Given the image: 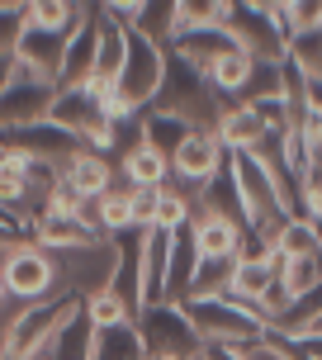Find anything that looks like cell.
<instances>
[{"instance_id":"obj_1","label":"cell","mask_w":322,"mask_h":360,"mask_svg":"<svg viewBox=\"0 0 322 360\" xmlns=\"http://www.w3.org/2000/svg\"><path fill=\"white\" fill-rule=\"evenodd\" d=\"M57 294H72V299H95V294H105L114 289V275H119V237H90L81 247H67V252H57Z\"/></svg>"},{"instance_id":"obj_2","label":"cell","mask_w":322,"mask_h":360,"mask_svg":"<svg viewBox=\"0 0 322 360\" xmlns=\"http://www.w3.org/2000/svg\"><path fill=\"white\" fill-rule=\"evenodd\" d=\"M76 313H81V299H72V294H53L43 304H24L5 346H0V360H43Z\"/></svg>"},{"instance_id":"obj_3","label":"cell","mask_w":322,"mask_h":360,"mask_svg":"<svg viewBox=\"0 0 322 360\" xmlns=\"http://www.w3.org/2000/svg\"><path fill=\"white\" fill-rule=\"evenodd\" d=\"M190 323L204 342H223V346H251L270 337L266 323H261V308L242 304V299H190L185 304Z\"/></svg>"},{"instance_id":"obj_4","label":"cell","mask_w":322,"mask_h":360,"mask_svg":"<svg viewBox=\"0 0 322 360\" xmlns=\"http://www.w3.org/2000/svg\"><path fill=\"white\" fill-rule=\"evenodd\" d=\"M138 332L152 360H195L204 337L195 332L185 304H152L138 313Z\"/></svg>"},{"instance_id":"obj_5","label":"cell","mask_w":322,"mask_h":360,"mask_svg":"<svg viewBox=\"0 0 322 360\" xmlns=\"http://www.w3.org/2000/svg\"><path fill=\"white\" fill-rule=\"evenodd\" d=\"M0 285H5V294L19 299V304H43V299H53L57 294L53 252H43L38 242H24V237H19V247L10 252V261L0 270Z\"/></svg>"},{"instance_id":"obj_6","label":"cell","mask_w":322,"mask_h":360,"mask_svg":"<svg viewBox=\"0 0 322 360\" xmlns=\"http://www.w3.org/2000/svg\"><path fill=\"white\" fill-rule=\"evenodd\" d=\"M53 100H57V86H43V81H34V76H24L15 67V86L0 95V133H19V128L48 124Z\"/></svg>"},{"instance_id":"obj_7","label":"cell","mask_w":322,"mask_h":360,"mask_svg":"<svg viewBox=\"0 0 322 360\" xmlns=\"http://www.w3.org/2000/svg\"><path fill=\"white\" fill-rule=\"evenodd\" d=\"M5 138V147L10 152H19V157H29V162H48V166H67L86 152V143L81 138H72L67 128L57 124H34V128H19V133H0Z\"/></svg>"},{"instance_id":"obj_8","label":"cell","mask_w":322,"mask_h":360,"mask_svg":"<svg viewBox=\"0 0 322 360\" xmlns=\"http://www.w3.org/2000/svg\"><path fill=\"white\" fill-rule=\"evenodd\" d=\"M95 53H100V5H86L81 24L67 38V57H62V81H57V90H90V81H95Z\"/></svg>"},{"instance_id":"obj_9","label":"cell","mask_w":322,"mask_h":360,"mask_svg":"<svg viewBox=\"0 0 322 360\" xmlns=\"http://www.w3.org/2000/svg\"><path fill=\"white\" fill-rule=\"evenodd\" d=\"M242 218L233 214H218L209 204H199L190 214V233H195V247L204 261H237V247H242Z\"/></svg>"},{"instance_id":"obj_10","label":"cell","mask_w":322,"mask_h":360,"mask_svg":"<svg viewBox=\"0 0 322 360\" xmlns=\"http://www.w3.org/2000/svg\"><path fill=\"white\" fill-rule=\"evenodd\" d=\"M119 180L133 185V190H157V185L171 180V157L147 143L143 128H138V138H133V143L119 147Z\"/></svg>"},{"instance_id":"obj_11","label":"cell","mask_w":322,"mask_h":360,"mask_svg":"<svg viewBox=\"0 0 322 360\" xmlns=\"http://www.w3.org/2000/svg\"><path fill=\"white\" fill-rule=\"evenodd\" d=\"M124 57H128V24H119V19L100 5V53H95V81H90L95 95H105V90L119 86Z\"/></svg>"},{"instance_id":"obj_12","label":"cell","mask_w":322,"mask_h":360,"mask_svg":"<svg viewBox=\"0 0 322 360\" xmlns=\"http://www.w3.org/2000/svg\"><path fill=\"white\" fill-rule=\"evenodd\" d=\"M62 57H67V38H53V34L29 29L24 43H19V53H15V67L24 76L43 81V86H57V81H62Z\"/></svg>"},{"instance_id":"obj_13","label":"cell","mask_w":322,"mask_h":360,"mask_svg":"<svg viewBox=\"0 0 322 360\" xmlns=\"http://www.w3.org/2000/svg\"><path fill=\"white\" fill-rule=\"evenodd\" d=\"M67 185H72L81 199H100L119 185V162H109L105 152H81L72 166H67Z\"/></svg>"},{"instance_id":"obj_14","label":"cell","mask_w":322,"mask_h":360,"mask_svg":"<svg viewBox=\"0 0 322 360\" xmlns=\"http://www.w3.org/2000/svg\"><path fill=\"white\" fill-rule=\"evenodd\" d=\"M195 270H199L195 233H190V228H180L176 242H171V266H166V304H185V299H190Z\"/></svg>"},{"instance_id":"obj_15","label":"cell","mask_w":322,"mask_h":360,"mask_svg":"<svg viewBox=\"0 0 322 360\" xmlns=\"http://www.w3.org/2000/svg\"><path fill=\"white\" fill-rule=\"evenodd\" d=\"M266 138H270L266 124H261L251 109H242V105H233L228 114H223V124H218V143H223V152H256Z\"/></svg>"},{"instance_id":"obj_16","label":"cell","mask_w":322,"mask_h":360,"mask_svg":"<svg viewBox=\"0 0 322 360\" xmlns=\"http://www.w3.org/2000/svg\"><path fill=\"white\" fill-rule=\"evenodd\" d=\"M90 360H152V356H147V346H143L138 323H124V327H105V332H95Z\"/></svg>"},{"instance_id":"obj_17","label":"cell","mask_w":322,"mask_h":360,"mask_svg":"<svg viewBox=\"0 0 322 360\" xmlns=\"http://www.w3.org/2000/svg\"><path fill=\"white\" fill-rule=\"evenodd\" d=\"M81 15H86V5H72V0H34L29 5V29L53 34V38H72Z\"/></svg>"},{"instance_id":"obj_18","label":"cell","mask_w":322,"mask_h":360,"mask_svg":"<svg viewBox=\"0 0 322 360\" xmlns=\"http://www.w3.org/2000/svg\"><path fill=\"white\" fill-rule=\"evenodd\" d=\"M204 76H209V86H214L223 100H233V105H237V95H242V86H247V76H251V57L242 53V48H233V53L218 57Z\"/></svg>"},{"instance_id":"obj_19","label":"cell","mask_w":322,"mask_h":360,"mask_svg":"<svg viewBox=\"0 0 322 360\" xmlns=\"http://www.w3.org/2000/svg\"><path fill=\"white\" fill-rule=\"evenodd\" d=\"M90 346H95V327H90L86 304H81V313L62 327V337L53 342V351H48L43 360H90Z\"/></svg>"},{"instance_id":"obj_20","label":"cell","mask_w":322,"mask_h":360,"mask_svg":"<svg viewBox=\"0 0 322 360\" xmlns=\"http://www.w3.org/2000/svg\"><path fill=\"white\" fill-rule=\"evenodd\" d=\"M100 223H105V237L138 233V228H133V185L119 180L109 195H100Z\"/></svg>"},{"instance_id":"obj_21","label":"cell","mask_w":322,"mask_h":360,"mask_svg":"<svg viewBox=\"0 0 322 360\" xmlns=\"http://www.w3.org/2000/svg\"><path fill=\"white\" fill-rule=\"evenodd\" d=\"M294 72L304 76L313 90H322V34H299L289 43V57H285Z\"/></svg>"},{"instance_id":"obj_22","label":"cell","mask_w":322,"mask_h":360,"mask_svg":"<svg viewBox=\"0 0 322 360\" xmlns=\"http://www.w3.org/2000/svg\"><path fill=\"white\" fill-rule=\"evenodd\" d=\"M285 256H313V252H322V228L318 223H308L304 214H294L285 223V233H280V242H275Z\"/></svg>"},{"instance_id":"obj_23","label":"cell","mask_w":322,"mask_h":360,"mask_svg":"<svg viewBox=\"0 0 322 360\" xmlns=\"http://www.w3.org/2000/svg\"><path fill=\"white\" fill-rule=\"evenodd\" d=\"M86 318L95 332H105V327H124V323H138L133 318V308L114 294V289H105V294H95V299H86Z\"/></svg>"},{"instance_id":"obj_24","label":"cell","mask_w":322,"mask_h":360,"mask_svg":"<svg viewBox=\"0 0 322 360\" xmlns=\"http://www.w3.org/2000/svg\"><path fill=\"white\" fill-rule=\"evenodd\" d=\"M29 34V5H0V57H15Z\"/></svg>"},{"instance_id":"obj_25","label":"cell","mask_w":322,"mask_h":360,"mask_svg":"<svg viewBox=\"0 0 322 360\" xmlns=\"http://www.w3.org/2000/svg\"><path fill=\"white\" fill-rule=\"evenodd\" d=\"M157 228H161V233H180V228H190V199L180 195L176 185H161V204H157Z\"/></svg>"},{"instance_id":"obj_26","label":"cell","mask_w":322,"mask_h":360,"mask_svg":"<svg viewBox=\"0 0 322 360\" xmlns=\"http://www.w3.org/2000/svg\"><path fill=\"white\" fill-rule=\"evenodd\" d=\"M289 19H294V38L299 34H322V0H294V5H289Z\"/></svg>"},{"instance_id":"obj_27","label":"cell","mask_w":322,"mask_h":360,"mask_svg":"<svg viewBox=\"0 0 322 360\" xmlns=\"http://www.w3.org/2000/svg\"><path fill=\"white\" fill-rule=\"evenodd\" d=\"M280 342L294 351V360H322V327H308L299 337H280Z\"/></svg>"},{"instance_id":"obj_28","label":"cell","mask_w":322,"mask_h":360,"mask_svg":"<svg viewBox=\"0 0 322 360\" xmlns=\"http://www.w3.org/2000/svg\"><path fill=\"white\" fill-rule=\"evenodd\" d=\"M242 360H294V351L280 337H261V342L242 346Z\"/></svg>"},{"instance_id":"obj_29","label":"cell","mask_w":322,"mask_h":360,"mask_svg":"<svg viewBox=\"0 0 322 360\" xmlns=\"http://www.w3.org/2000/svg\"><path fill=\"white\" fill-rule=\"evenodd\" d=\"M195 360H242V346H223V342H204Z\"/></svg>"},{"instance_id":"obj_30","label":"cell","mask_w":322,"mask_h":360,"mask_svg":"<svg viewBox=\"0 0 322 360\" xmlns=\"http://www.w3.org/2000/svg\"><path fill=\"white\" fill-rule=\"evenodd\" d=\"M15 86V57H0V95Z\"/></svg>"},{"instance_id":"obj_31","label":"cell","mask_w":322,"mask_h":360,"mask_svg":"<svg viewBox=\"0 0 322 360\" xmlns=\"http://www.w3.org/2000/svg\"><path fill=\"white\" fill-rule=\"evenodd\" d=\"M15 237H19V228L10 223V218H0V242H15Z\"/></svg>"},{"instance_id":"obj_32","label":"cell","mask_w":322,"mask_h":360,"mask_svg":"<svg viewBox=\"0 0 322 360\" xmlns=\"http://www.w3.org/2000/svg\"><path fill=\"white\" fill-rule=\"evenodd\" d=\"M5 157H10V147H5V138H0V166H5Z\"/></svg>"},{"instance_id":"obj_33","label":"cell","mask_w":322,"mask_h":360,"mask_svg":"<svg viewBox=\"0 0 322 360\" xmlns=\"http://www.w3.org/2000/svg\"><path fill=\"white\" fill-rule=\"evenodd\" d=\"M5 299H10V294H5V285H0V304H5Z\"/></svg>"},{"instance_id":"obj_34","label":"cell","mask_w":322,"mask_h":360,"mask_svg":"<svg viewBox=\"0 0 322 360\" xmlns=\"http://www.w3.org/2000/svg\"><path fill=\"white\" fill-rule=\"evenodd\" d=\"M0 218H5V214H0Z\"/></svg>"}]
</instances>
